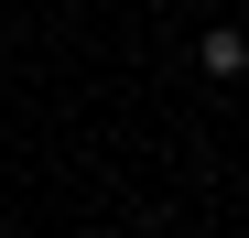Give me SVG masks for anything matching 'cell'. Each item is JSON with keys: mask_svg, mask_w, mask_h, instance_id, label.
<instances>
[{"mask_svg": "<svg viewBox=\"0 0 249 238\" xmlns=\"http://www.w3.org/2000/svg\"><path fill=\"white\" fill-rule=\"evenodd\" d=\"M195 65H206V76H238V65H249V33H228V22H217V33L195 44Z\"/></svg>", "mask_w": 249, "mask_h": 238, "instance_id": "6da1fadb", "label": "cell"}, {"mask_svg": "<svg viewBox=\"0 0 249 238\" xmlns=\"http://www.w3.org/2000/svg\"><path fill=\"white\" fill-rule=\"evenodd\" d=\"M238 76H249V65H238Z\"/></svg>", "mask_w": 249, "mask_h": 238, "instance_id": "7a4b0ae2", "label": "cell"}]
</instances>
